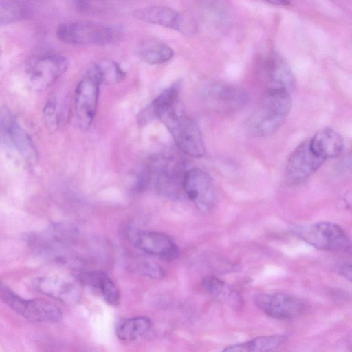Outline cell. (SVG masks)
Listing matches in <instances>:
<instances>
[{"instance_id": "6da1fadb", "label": "cell", "mask_w": 352, "mask_h": 352, "mask_svg": "<svg viewBox=\"0 0 352 352\" xmlns=\"http://www.w3.org/2000/svg\"><path fill=\"white\" fill-rule=\"evenodd\" d=\"M291 109L289 91L266 89L248 120V129L257 137L270 135L284 123Z\"/></svg>"}, {"instance_id": "7a4b0ae2", "label": "cell", "mask_w": 352, "mask_h": 352, "mask_svg": "<svg viewBox=\"0 0 352 352\" xmlns=\"http://www.w3.org/2000/svg\"><path fill=\"white\" fill-rule=\"evenodd\" d=\"M178 102L158 118L166 126L178 148L186 155L201 157L206 148L201 131L193 120L187 116Z\"/></svg>"}, {"instance_id": "3957f363", "label": "cell", "mask_w": 352, "mask_h": 352, "mask_svg": "<svg viewBox=\"0 0 352 352\" xmlns=\"http://www.w3.org/2000/svg\"><path fill=\"white\" fill-rule=\"evenodd\" d=\"M121 32L112 25L91 21H73L60 24L58 38L71 45H107L116 42Z\"/></svg>"}, {"instance_id": "277c9868", "label": "cell", "mask_w": 352, "mask_h": 352, "mask_svg": "<svg viewBox=\"0 0 352 352\" xmlns=\"http://www.w3.org/2000/svg\"><path fill=\"white\" fill-rule=\"evenodd\" d=\"M292 232L310 245L323 250L347 252L351 241L339 225L329 221H320L294 227Z\"/></svg>"}, {"instance_id": "5b68a950", "label": "cell", "mask_w": 352, "mask_h": 352, "mask_svg": "<svg viewBox=\"0 0 352 352\" xmlns=\"http://www.w3.org/2000/svg\"><path fill=\"white\" fill-rule=\"evenodd\" d=\"M0 298L12 309L34 322H56L62 311L54 303L43 299H25L5 285L0 284Z\"/></svg>"}, {"instance_id": "8992f818", "label": "cell", "mask_w": 352, "mask_h": 352, "mask_svg": "<svg viewBox=\"0 0 352 352\" xmlns=\"http://www.w3.org/2000/svg\"><path fill=\"white\" fill-rule=\"evenodd\" d=\"M184 166L183 162L172 157L157 158L147 167L150 182L153 180L162 193L176 197L183 190Z\"/></svg>"}, {"instance_id": "52a82bcc", "label": "cell", "mask_w": 352, "mask_h": 352, "mask_svg": "<svg viewBox=\"0 0 352 352\" xmlns=\"http://www.w3.org/2000/svg\"><path fill=\"white\" fill-rule=\"evenodd\" d=\"M183 192L189 200L202 212L210 211L215 203V192L210 176L204 170L194 168L186 171Z\"/></svg>"}, {"instance_id": "ba28073f", "label": "cell", "mask_w": 352, "mask_h": 352, "mask_svg": "<svg viewBox=\"0 0 352 352\" xmlns=\"http://www.w3.org/2000/svg\"><path fill=\"white\" fill-rule=\"evenodd\" d=\"M100 82L91 71L78 84L75 92V113L78 123L83 130L91 125L97 109Z\"/></svg>"}, {"instance_id": "9c48e42d", "label": "cell", "mask_w": 352, "mask_h": 352, "mask_svg": "<svg viewBox=\"0 0 352 352\" xmlns=\"http://www.w3.org/2000/svg\"><path fill=\"white\" fill-rule=\"evenodd\" d=\"M68 66L67 59L60 54L42 56L28 67L26 73L28 83L32 89H45L58 79Z\"/></svg>"}, {"instance_id": "30bf717a", "label": "cell", "mask_w": 352, "mask_h": 352, "mask_svg": "<svg viewBox=\"0 0 352 352\" xmlns=\"http://www.w3.org/2000/svg\"><path fill=\"white\" fill-rule=\"evenodd\" d=\"M127 236L133 246L163 261H172L179 256V250L173 239L163 232L130 230Z\"/></svg>"}, {"instance_id": "8fae6325", "label": "cell", "mask_w": 352, "mask_h": 352, "mask_svg": "<svg viewBox=\"0 0 352 352\" xmlns=\"http://www.w3.org/2000/svg\"><path fill=\"white\" fill-rule=\"evenodd\" d=\"M324 162L313 151L309 140L304 141L294 150L289 157L285 170L286 182L290 185L303 183Z\"/></svg>"}, {"instance_id": "7c38bea8", "label": "cell", "mask_w": 352, "mask_h": 352, "mask_svg": "<svg viewBox=\"0 0 352 352\" xmlns=\"http://www.w3.org/2000/svg\"><path fill=\"white\" fill-rule=\"evenodd\" d=\"M133 15L139 21L171 28L184 34L195 32V25L188 16L169 7H145L135 10Z\"/></svg>"}, {"instance_id": "4fadbf2b", "label": "cell", "mask_w": 352, "mask_h": 352, "mask_svg": "<svg viewBox=\"0 0 352 352\" xmlns=\"http://www.w3.org/2000/svg\"><path fill=\"white\" fill-rule=\"evenodd\" d=\"M254 302L265 314L276 319L296 318L305 309L300 299L281 292L257 294L254 296Z\"/></svg>"}, {"instance_id": "5bb4252c", "label": "cell", "mask_w": 352, "mask_h": 352, "mask_svg": "<svg viewBox=\"0 0 352 352\" xmlns=\"http://www.w3.org/2000/svg\"><path fill=\"white\" fill-rule=\"evenodd\" d=\"M39 293L66 304L77 302L80 296V282L75 278L58 276H43L33 281Z\"/></svg>"}, {"instance_id": "9a60e30c", "label": "cell", "mask_w": 352, "mask_h": 352, "mask_svg": "<svg viewBox=\"0 0 352 352\" xmlns=\"http://www.w3.org/2000/svg\"><path fill=\"white\" fill-rule=\"evenodd\" d=\"M259 74L266 89L289 91L294 85V76L290 67L275 53L269 54L262 60Z\"/></svg>"}, {"instance_id": "2e32d148", "label": "cell", "mask_w": 352, "mask_h": 352, "mask_svg": "<svg viewBox=\"0 0 352 352\" xmlns=\"http://www.w3.org/2000/svg\"><path fill=\"white\" fill-rule=\"evenodd\" d=\"M212 107L219 112L231 113L243 108L248 102V94L243 89L234 85L217 83L209 90Z\"/></svg>"}, {"instance_id": "e0dca14e", "label": "cell", "mask_w": 352, "mask_h": 352, "mask_svg": "<svg viewBox=\"0 0 352 352\" xmlns=\"http://www.w3.org/2000/svg\"><path fill=\"white\" fill-rule=\"evenodd\" d=\"M313 151L324 161L338 156L344 148L341 135L335 130L324 128L318 131L309 140Z\"/></svg>"}, {"instance_id": "ac0fdd59", "label": "cell", "mask_w": 352, "mask_h": 352, "mask_svg": "<svg viewBox=\"0 0 352 352\" xmlns=\"http://www.w3.org/2000/svg\"><path fill=\"white\" fill-rule=\"evenodd\" d=\"M287 340L280 334L261 336L244 342L228 346L223 351L228 352H261L270 351L282 346Z\"/></svg>"}, {"instance_id": "d6986e66", "label": "cell", "mask_w": 352, "mask_h": 352, "mask_svg": "<svg viewBox=\"0 0 352 352\" xmlns=\"http://www.w3.org/2000/svg\"><path fill=\"white\" fill-rule=\"evenodd\" d=\"M201 285L208 294L232 307H241L242 300L240 295L224 280L215 276H207L202 280Z\"/></svg>"}, {"instance_id": "ffe728a7", "label": "cell", "mask_w": 352, "mask_h": 352, "mask_svg": "<svg viewBox=\"0 0 352 352\" xmlns=\"http://www.w3.org/2000/svg\"><path fill=\"white\" fill-rule=\"evenodd\" d=\"M151 321L146 316L124 319L116 328L117 337L122 341L131 342L145 334L151 328Z\"/></svg>"}, {"instance_id": "44dd1931", "label": "cell", "mask_w": 352, "mask_h": 352, "mask_svg": "<svg viewBox=\"0 0 352 352\" xmlns=\"http://www.w3.org/2000/svg\"><path fill=\"white\" fill-rule=\"evenodd\" d=\"M138 54L144 62L151 65H160L172 59L174 51L166 43L148 41L141 45Z\"/></svg>"}, {"instance_id": "7402d4cb", "label": "cell", "mask_w": 352, "mask_h": 352, "mask_svg": "<svg viewBox=\"0 0 352 352\" xmlns=\"http://www.w3.org/2000/svg\"><path fill=\"white\" fill-rule=\"evenodd\" d=\"M91 72L101 84L116 85L124 80L126 74L116 62L102 59L98 62Z\"/></svg>"}, {"instance_id": "603a6c76", "label": "cell", "mask_w": 352, "mask_h": 352, "mask_svg": "<svg viewBox=\"0 0 352 352\" xmlns=\"http://www.w3.org/2000/svg\"><path fill=\"white\" fill-rule=\"evenodd\" d=\"M28 16V9L21 2L0 0V27L22 21Z\"/></svg>"}, {"instance_id": "cb8c5ba5", "label": "cell", "mask_w": 352, "mask_h": 352, "mask_svg": "<svg viewBox=\"0 0 352 352\" xmlns=\"http://www.w3.org/2000/svg\"><path fill=\"white\" fill-rule=\"evenodd\" d=\"M17 122L8 107H0V146L7 149L13 148V133Z\"/></svg>"}, {"instance_id": "d4e9b609", "label": "cell", "mask_w": 352, "mask_h": 352, "mask_svg": "<svg viewBox=\"0 0 352 352\" xmlns=\"http://www.w3.org/2000/svg\"><path fill=\"white\" fill-rule=\"evenodd\" d=\"M13 148L28 161L33 162L37 157L36 150L31 138L18 122L13 133Z\"/></svg>"}, {"instance_id": "484cf974", "label": "cell", "mask_w": 352, "mask_h": 352, "mask_svg": "<svg viewBox=\"0 0 352 352\" xmlns=\"http://www.w3.org/2000/svg\"><path fill=\"white\" fill-rule=\"evenodd\" d=\"M103 298L110 305H117L120 299V290L115 283L103 272L98 278L96 285Z\"/></svg>"}, {"instance_id": "4316f807", "label": "cell", "mask_w": 352, "mask_h": 352, "mask_svg": "<svg viewBox=\"0 0 352 352\" xmlns=\"http://www.w3.org/2000/svg\"><path fill=\"white\" fill-rule=\"evenodd\" d=\"M135 269L139 274L153 279H161L164 276L163 269L152 261H138Z\"/></svg>"}, {"instance_id": "83f0119b", "label": "cell", "mask_w": 352, "mask_h": 352, "mask_svg": "<svg viewBox=\"0 0 352 352\" xmlns=\"http://www.w3.org/2000/svg\"><path fill=\"white\" fill-rule=\"evenodd\" d=\"M45 118L50 127L55 129L58 124L56 105L54 100H50L44 109Z\"/></svg>"}, {"instance_id": "f1b7e54d", "label": "cell", "mask_w": 352, "mask_h": 352, "mask_svg": "<svg viewBox=\"0 0 352 352\" xmlns=\"http://www.w3.org/2000/svg\"><path fill=\"white\" fill-rule=\"evenodd\" d=\"M351 264L344 263L341 264L338 267V271L340 274L345 277L346 279H348L349 281H351Z\"/></svg>"}, {"instance_id": "f546056e", "label": "cell", "mask_w": 352, "mask_h": 352, "mask_svg": "<svg viewBox=\"0 0 352 352\" xmlns=\"http://www.w3.org/2000/svg\"><path fill=\"white\" fill-rule=\"evenodd\" d=\"M269 3L276 6H287L290 5L288 0H265Z\"/></svg>"}, {"instance_id": "4dcf8cb0", "label": "cell", "mask_w": 352, "mask_h": 352, "mask_svg": "<svg viewBox=\"0 0 352 352\" xmlns=\"http://www.w3.org/2000/svg\"><path fill=\"white\" fill-rule=\"evenodd\" d=\"M0 54H1V47H0Z\"/></svg>"}]
</instances>
